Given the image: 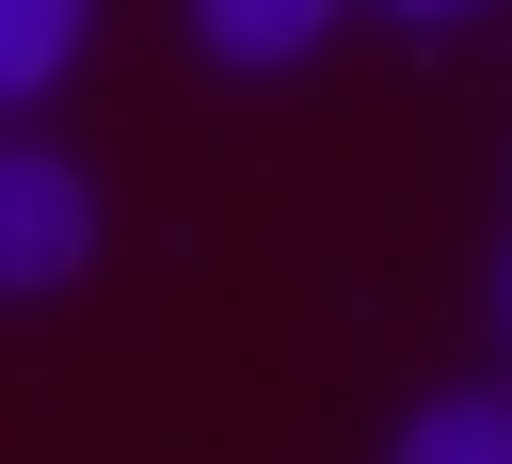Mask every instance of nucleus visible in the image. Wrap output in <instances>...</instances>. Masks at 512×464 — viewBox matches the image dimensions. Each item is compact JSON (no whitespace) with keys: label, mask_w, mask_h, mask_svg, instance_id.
Here are the masks:
<instances>
[{"label":"nucleus","mask_w":512,"mask_h":464,"mask_svg":"<svg viewBox=\"0 0 512 464\" xmlns=\"http://www.w3.org/2000/svg\"><path fill=\"white\" fill-rule=\"evenodd\" d=\"M96 256V176L64 160V144H32V128H0V304H32V288H64Z\"/></svg>","instance_id":"f257e3e1"},{"label":"nucleus","mask_w":512,"mask_h":464,"mask_svg":"<svg viewBox=\"0 0 512 464\" xmlns=\"http://www.w3.org/2000/svg\"><path fill=\"white\" fill-rule=\"evenodd\" d=\"M384 464H512V384H448V400H416Z\"/></svg>","instance_id":"f03ea898"},{"label":"nucleus","mask_w":512,"mask_h":464,"mask_svg":"<svg viewBox=\"0 0 512 464\" xmlns=\"http://www.w3.org/2000/svg\"><path fill=\"white\" fill-rule=\"evenodd\" d=\"M192 32H208V64H304L336 32V0H192Z\"/></svg>","instance_id":"7ed1b4c3"},{"label":"nucleus","mask_w":512,"mask_h":464,"mask_svg":"<svg viewBox=\"0 0 512 464\" xmlns=\"http://www.w3.org/2000/svg\"><path fill=\"white\" fill-rule=\"evenodd\" d=\"M80 32H96V0H0V112H32L80 64Z\"/></svg>","instance_id":"20e7f679"},{"label":"nucleus","mask_w":512,"mask_h":464,"mask_svg":"<svg viewBox=\"0 0 512 464\" xmlns=\"http://www.w3.org/2000/svg\"><path fill=\"white\" fill-rule=\"evenodd\" d=\"M416 16H448V0H416Z\"/></svg>","instance_id":"39448f33"}]
</instances>
